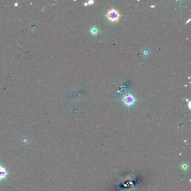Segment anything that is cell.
<instances>
[{
	"instance_id": "cell-7",
	"label": "cell",
	"mask_w": 191,
	"mask_h": 191,
	"mask_svg": "<svg viewBox=\"0 0 191 191\" xmlns=\"http://www.w3.org/2000/svg\"><path fill=\"white\" fill-rule=\"evenodd\" d=\"M191 101H189V103H188V106H189V108L191 109Z\"/></svg>"
},
{
	"instance_id": "cell-6",
	"label": "cell",
	"mask_w": 191,
	"mask_h": 191,
	"mask_svg": "<svg viewBox=\"0 0 191 191\" xmlns=\"http://www.w3.org/2000/svg\"><path fill=\"white\" fill-rule=\"evenodd\" d=\"M94 2V1H93V0H90V1H89L88 2H87V4H88V5H93V4Z\"/></svg>"
},
{
	"instance_id": "cell-5",
	"label": "cell",
	"mask_w": 191,
	"mask_h": 191,
	"mask_svg": "<svg viewBox=\"0 0 191 191\" xmlns=\"http://www.w3.org/2000/svg\"><path fill=\"white\" fill-rule=\"evenodd\" d=\"M182 169H185V170H186V169H187V168H188V166L186 164H183V165H182Z\"/></svg>"
},
{
	"instance_id": "cell-1",
	"label": "cell",
	"mask_w": 191,
	"mask_h": 191,
	"mask_svg": "<svg viewBox=\"0 0 191 191\" xmlns=\"http://www.w3.org/2000/svg\"><path fill=\"white\" fill-rule=\"evenodd\" d=\"M106 17L109 21L112 22H118L119 20V12L118 10L114 8H110L109 9L106 14Z\"/></svg>"
},
{
	"instance_id": "cell-3",
	"label": "cell",
	"mask_w": 191,
	"mask_h": 191,
	"mask_svg": "<svg viewBox=\"0 0 191 191\" xmlns=\"http://www.w3.org/2000/svg\"><path fill=\"white\" fill-rule=\"evenodd\" d=\"M7 172L5 168L0 166V180L4 179L6 177Z\"/></svg>"
},
{
	"instance_id": "cell-9",
	"label": "cell",
	"mask_w": 191,
	"mask_h": 191,
	"mask_svg": "<svg viewBox=\"0 0 191 191\" xmlns=\"http://www.w3.org/2000/svg\"><path fill=\"white\" fill-rule=\"evenodd\" d=\"M84 5H85V6H87V5H88V4H87V2H86V3H85V4H84Z\"/></svg>"
},
{
	"instance_id": "cell-8",
	"label": "cell",
	"mask_w": 191,
	"mask_h": 191,
	"mask_svg": "<svg viewBox=\"0 0 191 191\" xmlns=\"http://www.w3.org/2000/svg\"><path fill=\"white\" fill-rule=\"evenodd\" d=\"M191 21V19H189L188 20V21H187V22H186V24H188V23H189V21Z\"/></svg>"
},
{
	"instance_id": "cell-10",
	"label": "cell",
	"mask_w": 191,
	"mask_h": 191,
	"mask_svg": "<svg viewBox=\"0 0 191 191\" xmlns=\"http://www.w3.org/2000/svg\"><path fill=\"white\" fill-rule=\"evenodd\" d=\"M155 7V6L154 5H152V6H151V7Z\"/></svg>"
},
{
	"instance_id": "cell-2",
	"label": "cell",
	"mask_w": 191,
	"mask_h": 191,
	"mask_svg": "<svg viewBox=\"0 0 191 191\" xmlns=\"http://www.w3.org/2000/svg\"><path fill=\"white\" fill-rule=\"evenodd\" d=\"M135 101L136 99H135V97L132 95H131V94H129L125 95V97H124L123 99L124 104H126L127 106L132 105V104H133L135 103Z\"/></svg>"
},
{
	"instance_id": "cell-4",
	"label": "cell",
	"mask_w": 191,
	"mask_h": 191,
	"mask_svg": "<svg viewBox=\"0 0 191 191\" xmlns=\"http://www.w3.org/2000/svg\"><path fill=\"white\" fill-rule=\"evenodd\" d=\"M91 33L93 35H95L98 34L99 30H98V29H97V27H93L91 29Z\"/></svg>"
}]
</instances>
